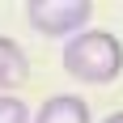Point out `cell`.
Listing matches in <instances>:
<instances>
[{
  "label": "cell",
  "mask_w": 123,
  "mask_h": 123,
  "mask_svg": "<svg viewBox=\"0 0 123 123\" xmlns=\"http://www.w3.org/2000/svg\"><path fill=\"white\" fill-rule=\"evenodd\" d=\"M64 72L81 85H115L123 72V43L111 30H85L64 43Z\"/></svg>",
  "instance_id": "6da1fadb"
},
{
  "label": "cell",
  "mask_w": 123,
  "mask_h": 123,
  "mask_svg": "<svg viewBox=\"0 0 123 123\" xmlns=\"http://www.w3.org/2000/svg\"><path fill=\"white\" fill-rule=\"evenodd\" d=\"M89 17H93L89 0H30L25 4V21L43 38H76L85 34Z\"/></svg>",
  "instance_id": "7a4b0ae2"
},
{
  "label": "cell",
  "mask_w": 123,
  "mask_h": 123,
  "mask_svg": "<svg viewBox=\"0 0 123 123\" xmlns=\"http://www.w3.org/2000/svg\"><path fill=\"white\" fill-rule=\"evenodd\" d=\"M34 123H93V115H89V106L76 93H51L43 106H38Z\"/></svg>",
  "instance_id": "3957f363"
},
{
  "label": "cell",
  "mask_w": 123,
  "mask_h": 123,
  "mask_svg": "<svg viewBox=\"0 0 123 123\" xmlns=\"http://www.w3.org/2000/svg\"><path fill=\"white\" fill-rule=\"evenodd\" d=\"M30 76V55L21 51V43L0 34V93H13L17 85H25Z\"/></svg>",
  "instance_id": "277c9868"
},
{
  "label": "cell",
  "mask_w": 123,
  "mask_h": 123,
  "mask_svg": "<svg viewBox=\"0 0 123 123\" xmlns=\"http://www.w3.org/2000/svg\"><path fill=\"white\" fill-rule=\"evenodd\" d=\"M0 123H34V115L17 93H0Z\"/></svg>",
  "instance_id": "5b68a950"
},
{
  "label": "cell",
  "mask_w": 123,
  "mask_h": 123,
  "mask_svg": "<svg viewBox=\"0 0 123 123\" xmlns=\"http://www.w3.org/2000/svg\"><path fill=\"white\" fill-rule=\"evenodd\" d=\"M102 123H123V111H115V115H106Z\"/></svg>",
  "instance_id": "8992f818"
}]
</instances>
